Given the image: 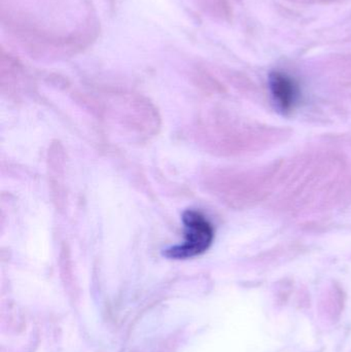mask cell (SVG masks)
<instances>
[{"instance_id": "6da1fadb", "label": "cell", "mask_w": 351, "mask_h": 352, "mask_svg": "<svg viewBox=\"0 0 351 352\" xmlns=\"http://www.w3.org/2000/svg\"><path fill=\"white\" fill-rule=\"evenodd\" d=\"M183 223L185 225L183 243L167 248L164 252L167 258L183 260L199 256L205 252L214 241V228L201 213L195 210L185 211Z\"/></svg>"}, {"instance_id": "7a4b0ae2", "label": "cell", "mask_w": 351, "mask_h": 352, "mask_svg": "<svg viewBox=\"0 0 351 352\" xmlns=\"http://www.w3.org/2000/svg\"><path fill=\"white\" fill-rule=\"evenodd\" d=\"M269 88L274 102L284 113H290L298 104L300 89L294 78L284 72H274L269 76Z\"/></svg>"}]
</instances>
